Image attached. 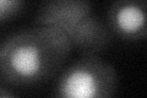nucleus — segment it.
<instances>
[{
  "instance_id": "7ed1b4c3",
  "label": "nucleus",
  "mask_w": 147,
  "mask_h": 98,
  "mask_svg": "<svg viewBox=\"0 0 147 98\" xmlns=\"http://www.w3.org/2000/svg\"><path fill=\"white\" fill-rule=\"evenodd\" d=\"M118 88L115 68L98 57L85 53L58 76L53 96L61 98H107Z\"/></svg>"
},
{
  "instance_id": "39448f33",
  "label": "nucleus",
  "mask_w": 147,
  "mask_h": 98,
  "mask_svg": "<svg viewBox=\"0 0 147 98\" xmlns=\"http://www.w3.org/2000/svg\"><path fill=\"white\" fill-rule=\"evenodd\" d=\"M25 0H0V22L7 21L20 14Z\"/></svg>"
},
{
  "instance_id": "423d86ee",
  "label": "nucleus",
  "mask_w": 147,
  "mask_h": 98,
  "mask_svg": "<svg viewBox=\"0 0 147 98\" xmlns=\"http://www.w3.org/2000/svg\"><path fill=\"white\" fill-rule=\"evenodd\" d=\"M16 95L13 92H11L10 90H7L6 87H3V86H0V98H3V97H15Z\"/></svg>"
},
{
  "instance_id": "20e7f679",
  "label": "nucleus",
  "mask_w": 147,
  "mask_h": 98,
  "mask_svg": "<svg viewBox=\"0 0 147 98\" xmlns=\"http://www.w3.org/2000/svg\"><path fill=\"white\" fill-rule=\"evenodd\" d=\"M147 0H114L108 10L110 31L129 42L144 41L146 28Z\"/></svg>"
},
{
  "instance_id": "f257e3e1",
  "label": "nucleus",
  "mask_w": 147,
  "mask_h": 98,
  "mask_svg": "<svg viewBox=\"0 0 147 98\" xmlns=\"http://www.w3.org/2000/svg\"><path fill=\"white\" fill-rule=\"evenodd\" d=\"M69 38L54 27L38 26L0 44V78L13 86H34L54 77L70 57Z\"/></svg>"
},
{
  "instance_id": "f03ea898",
  "label": "nucleus",
  "mask_w": 147,
  "mask_h": 98,
  "mask_svg": "<svg viewBox=\"0 0 147 98\" xmlns=\"http://www.w3.org/2000/svg\"><path fill=\"white\" fill-rule=\"evenodd\" d=\"M38 26L60 30L72 49L98 54L110 43V31L93 14L88 0H45L36 18Z\"/></svg>"
}]
</instances>
